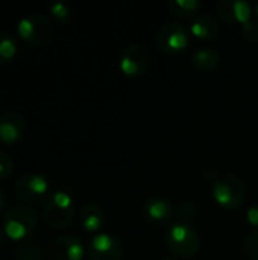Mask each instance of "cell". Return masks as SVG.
<instances>
[{
    "instance_id": "obj_28",
    "label": "cell",
    "mask_w": 258,
    "mask_h": 260,
    "mask_svg": "<svg viewBox=\"0 0 258 260\" xmlns=\"http://www.w3.org/2000/svg\"><path fill=\"white\" fill-rule=\"evenodd\" d=\"M3 244H5V232L0 229V248L3 247Z\"/></svg>"
},
{
    "instance_id": "obj_27",
    "label": "cell",
    "mask_w": 258,
    "mask_h": 260,
    "mask_svg": "<svg viewBox=\"0 0 258 260\" xmlns=\"http://www.w3.org/2000/svg\"><path fill=\"white\" fill-rule=\"evenodd\" d=\"M5 203H6V197H5L3 190L0 189V213H2V210L5 209Z\"/></svg>"
},
{
    "instance_id": "obj_30",
    "label": "cell",
    "mask_w": 258,
    "mask_h": 260,
    "mask_svg": "<svg viewBox=\"0 0 258 260\" xmlns=\"http://www.w3.org/2000/svg\"><path fill=\"white\" fill-rule=\"evenodd\" d=\"M255 14H257V17H258V3H257V6H255Z\"/></svg>"
},
{
    "instance_id": "obj_6",
    "label": "cell",
    "mask_w": 258,
    "mask_h": 260,
    "mask_svg": "<svg viewBox=\"0 0 258 260\" xmlns=\"http://www.w3.org/2000/svg\"><path fill=\"white\" fill-rule=\"evenodd\" d=\"M190 29L179 21H167L157 32V47L166 55H175L187 49L190 43Z\"/></svg>"
},
{
    "instance_id": "obj_22",
    "label": "cell",
    "mask_w": 258,
    "mask_h": 260,
    "mask_svg": "<svg viewBox=\"0 0 258 260\" xmlns=\"http://www.w3.org/2000/svg\"><path fill=\"white\" fill-rule=\"evenodd\" d=\"M217 15L228 24H237L234 18V11H233V0H222L220 3L216 5Z\"/></svg>"
},
{
    "instance_id": "obj_18",
    "label": "cell",
    "mask_w": 258,
    "mask_h": 260,
    "mask_svg": "<svg viewBox=\"0 0 258 260\" xmlns=\"http://www.w3.org/2000/svg\"><path fill=\"white\" fill-rule=\"evenodd\" d=\"M15 260H44V251L38 242H29L17 250Z\"/></svg>"
},
{
    "instance_id": "obj_1",
    "label": "cell",
    "mask_w": 258,
    "mask_h": 260,
    "mask_svg": "<svg viewBox=\"0 0 258 260\" xmlns=\"http://www.w3.org/2000/svg\"><path fill=\"white\" fill-rule=\"evenodd\" d=\"M38 225L35 209L27 204H14L6 209L2 218L5 235L12 241H21L33 235Z\"/></svg>"
},
{
    "instance_id": "obj_25",
    "label": "cell",
    "mask_w": 258,
    "mask_h": 260,
    "mask_svg": "<svg viewBox=\"0 0 258 260\" xmlns=\"http://www.w3.org/2000/svg\"><path fill=\"white\" fill-rule=\"evenodd\" d=\"M245 250H246V254L251 260H258V230L252 232L248 239H246V244H245Z\"/></svg>"
},
{
    "instance_id": "obj_5",
    "label": "cell",
    "mask_w": 258,
    "mask_h": 260,
    "mask_svg": "<svg viewBox=\"0 0 258 260\" xmlns=\"http://www.w3.org/2000/svg\"><path fill=\"white\" fill-rule=\"evenodd\" d=\"M17 34L23 41L32 46H41L50 41L53 35V24L44 14H29L17 24Z\"/></svg>"
},
{
    "instance_id": "obj_11",
    "label": "cell",
    "mask_w": 258,
    "mask_h": 260,
    "mask_svg": "<svg viewBox=\"0 0 258 260\" xmlns=\"http://www.w3.org/2000/svg\"><path fill=\"white\" fill-rule=\"evenodd\" d=\"M143 218L155 225L169 224L175 216V207L164 198H149L141 207Z\"/></svg>"
},
{
    "instance_id": "obj_19",
    "label": "cell",
    "mask_w": 258,
    "mask_h": 260,
    "mask_svg": "<svg viewBox=\"0 0 258 260\" xmlns=\"http://www.w3.org/2000/svg\"><path fill=\"white\" fill-rule=\"evenodd\" d=\"M233 11H234L236 23L245 24V23L251 21L252 8H251V5H249L248 2H243V0H233Z\"/></svg>"
},
{
    "instance_id": "obj_24",
    "label": "cell",
    "mask_w": 258,
    "mask_h": 260,
    "mask_svg": "<svg viewBox=\"0 0 258 260\" xmlns=\"http://www.w3.org/2000/svg\"><path fill=\"white\" fill-rule=\"evenodd\" d=\"M242 35L248 43H258V21H248L242 24Z\"/></svg>"
},
{
    "instance_id": "obj_10",
    "label": "cell",
    "mask_w": 258,
    "mask_h": 260,
    "mask_svg": "<svg viewBox=\"0 0 258 260\" xmlns=\"http://www.w3.org/2000/svg\"><path fill=\"white\" fill-rule=\"evenodd\" d=\"M85 254L84 244L73 235H61L49 244L47 256L50 260H82Z\"/></svg>"
},
{
    "instance_id": "obj_7",
    "label": "cell",
    "mask_w": 258,
    "mask_h": 260,
    "mask_svg": "<svg viewBox=\"0 0 258 260\" xmlns=\"http://www.w3.org/2000/svg\"><path fill=\"white\" fill-rule=\"evenodd\" d=\"M119 66L123 75L129 78H140L149 70L151 66L149 50L140 43H132L123 49Z\"/></svg>"
},
{
    "instance_id": "obj_29",
    "label": "cell",
    "mask_w": 258,
    "mask_h": 260,
    "mask_svg": "<svg viewBox=\"0 0 258 260\" xmlns=\"http://www.w3.org/2000/svg\"><path fill=\"white\" fill-rule=\"evenodd\" d=\"M161 260H176V259H173V257H164V259H161Z\"/></svg>"
},
{
    "instance_id": "obj_9",
    "label": "cell",
    "mask_w": 258,
    "mask_h": 260,
    "mask_svg": "<svg viewBox=\"0 0 258 260\" xmlns=\"http://www.w3.org/2000/svg\"><path fill=\"white\" fill-rule=\"evenodd\" d=\"M123 253L125 248L122 241L108 233L96 235L90 241L87 248V254L90 260H122Z\"/></svg>"
},
{
    "instance_id": "obj_4",
    "label": "cell",
    "mask_w": 258,
    "mask_h": 260,
    "mask_svg": "<svg viewBox=\"0 0 258 260\" xmlns=\"http://www.w3.org/2000/svg\"><path fill=\"white\" fill-rule=\"evenodd\" d=\"M73 216H75V203L67 192L56 190L47 198L44 206V219L50 229L53 230L67 229L71 224Z\"/></svg>"
},
{
    "instance_id": "obj_26",
    "label": "cell",
    "mask_w": 258,
    "mask_h": 260,
    "mask_svg": "<svg viewBox=\"0 0 258 260\" xmlns=\"http://www.w3.org/2000/svg\"><path fill=\"white\" fill-rule=\"evenodd\" d=\"M246 219H248V222H249L252 227H255L258 230V203L257 204H252V206L248 209V212H246Z\"/></svg>"
},
{
    "instance_id": "obj_23",
    "label": "cell",
    "mask_w": 258,
    "mask_h": 260,
    "mask_svg": "<svg viewBox=\"0 0 258 260\" xmlns=\"http://www.w3.org/2000/svg\"><path fill=\"white\" fill-rule=\"evenodd\" d=\"M14 174V161L9 154L0 149V181L8 180Z\"/></svg>"
},
{
    "instance_id": "obj_16",
    "label": "cell",
    "mask_w": 258,
    "mask_h": 260,
    "mask_svg": "<svg viewBox=\"0 0 258 260\" xmlns=\"http://www.w3.org/2000/svg\"><path fill=\"white\" fill-rule=\"evenodd\" d=\"M169 9L173 15L179 18H195L199 12L201 3L198 0H172L169 2Z\"/></svg>"
},
{
    "instance_id": "obj_3",
    "label": "cell",
    "mask_w": 258,
    "mask_h": 260,
    "mask_svg": "<svg viewBox=\"0 0 258 260\" xmlns=\"http://www.w3.org/2000/svg\"><path fill=\"white\" fill-rule=\"evenodd\" d=\"M213 198L220 207L237 210L245 203L246 187L239 177L233 174H220L213 180Z\"/></svg>"
},
{
    "instance_id": "obj_12",
    "label": "cell",
    "mask_w": 258,
    "mask_h": 260,
    "mask_svg": "<svg viewBox=\"0 0 258 260\" xmlns=\"http://www.w3.org/2000/svg\"><path fill=\"white\" fill-rule=\"evenodd\" d=\"M24 117L17 111H5L0 116V143L14 145L24 134Z\"/></svg>"
},
{
    "instance_id": "obj_15",
    "label": "cell",
    "mask_w": 258,
    "mask_h": 260,
    "mask_svg": "<svg viewBox=\"0 0 258 260\" xmlns=\"http://www.w3.org/2000/svg\"><path fill=\"white\" fill-rule=\"evenodd\" d=\"M192 62L202 72H211L220 64V53L214 49H198L192 53Z\"/></svg>"
},
{
    "instance_id": "obj_20",
    "label": "cell",
    "mask_w": 258,
    "mask_h": 260,
    "mask_svg": "<svg viewBox=\"0 0 258 260\" xmlns=\"http://www.w3.org/2000/svg\"><path fill=\"white\" fill-rule=\"evenodd\" d=\"M196 213H198V206L193 201H182L176 212L179 222H184V224H190L196 218Z\"/></svg>"
},
{
    "instance_id": "obj_21",
    "label": "cell",
    "mask_w": 258,
    "mask_h": 260,
    "mask_svg": "<svg viewBox=\"0 0 258 260\" xmlns=\"http://www.w3.org/2000/svg\"><path fill=\"white\" fill-rule=\"evenodd\" d=\"M49 12L59 23H67L71 18V11H70L68 5L67 3H62V2L52 3L50 8H49Z\"/></svg>"
},
{
    "instance_id": "obj_8",
    "label": "cell",
    "mask_w": 258,
    "mask_h": 260,
    "mask_svg": "<svg viewBox=\"0 0 258 260\" xmlns=\"http://www.w3.org/2000/svg\"><path fill=\"white\" fill-rule=\"evenodd\" d=\"M47 190L49 183L38 172H24L18 177V180L14 184L15 195L27 204L40 203L47 195Z\"/></svg>"
},
{
    "instance_id": "obj_2",
    "label": "cell",
    "mask_w": 258,
    "mask_h": 260,
    "mask_svg": "<svg viewBox=\"0 0 258 260\" xmlns=\"http://www.w3.org/2000/svg\"><path fill=\"white\" fill-rule=\"evenodd\" d=\"M164 244L173 256L179 259H192L199 253L201 239L198 232L190 224L178 221L167 229Z\"/></svg>"
},
{
    "instance_id": "obj_17",
    "label": "cell",
    "mask_w": 258,
    "mask_h": 260,
    "mask_svg": "<svg viewBox=\"0 0 258 260\" xmlns=\"http://www.w3.org/2000/svg\"><path fill=\"white\" fill-rule=\"evenodd\" d=\"M17 50V40L11 34L0 30V66L11 62L15 58Z\"/></svg>"
},
{
    "instance_id": "obj_14",
    "label": "cell",
    "mask_w": 258,
    "mask_h": 260,
    "mask_svg": "<svg viewBox=\"0 0 258 260\" xmlns=\"http://www.w3.org/2000/svg\"><path fill=\"white\" fill-rule=\"evenodd\" d=\"M78 221H79V225L85 232L94 233L102 229V225L105 222V213L100 206H97L94 203H88L81 207V210L78 213Z\"/></svg>"
},
{
    "instance_id": "obj_13",
    "label": "cell",
    "mask_w": 258,
    "mask_h": 260,
    "mask_svg": "<svg viewBox=\"0 0 258 260\" xmlns=\"http://www.w3.org/2000/svg\"><path fill=\"white\" fill-rule=\"evenodd\" d=\"M190 34L202 41H211L219 35V23L207 12H199L190 24Z\"/></svg>"
}]
</instances>
